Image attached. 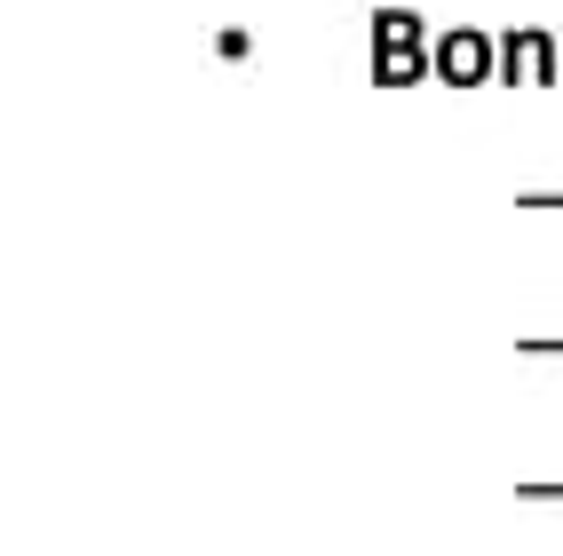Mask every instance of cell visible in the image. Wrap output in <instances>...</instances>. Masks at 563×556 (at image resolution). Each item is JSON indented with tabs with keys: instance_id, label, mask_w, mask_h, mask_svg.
<instances>
[{
	"instance_id": "1",
	"label": "cell",
	"mask_w": 563,
	"mask_h": 556,
	"mask_svg": "<svg viewBox=\"0 0 563 556\" xmlns=\"http://www.w3.org/2000/svg\"><path fill=\"white\" fill-rule=\"evenodd\" d=\"M429 64L444 72V80H484V64H493V41H484V32H444V41L429 48Z\"/></svg>"
},
{
	"instance_id": "2",
	"label": "cell",
	"mask_w": 563,
	"mask_h": 556,
	"mask_svg": "<svg viewBox=\"0 0 563 556\" xmlns=\"http://www.w3.org/2000/svg\"><path fill=\"white\" fill-rule=\"evenodd\" d=\"M437 41H429V32H421V17H412V9H382V17H373V56H429Z\"/></svg>"
},
{
	"instance_id": "3",
	"label": "cell",
	"mask_w": 563,
	"mask_h": 556,
	"mask_svg": "<svg viewBox=\"0 0 563 556\" xmlns=\"http://www.w3.org/2000/svg\"><path fill=\"white\" fill-rule=\"evenodd\" d=\"M421 72H429V56H373V80L382 88H412Z\"/></svg>"
}]
</instances>
